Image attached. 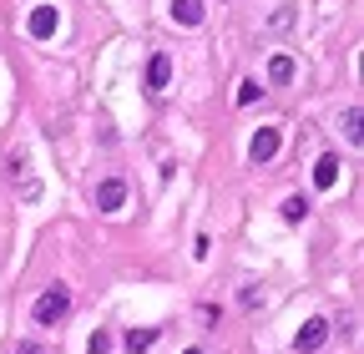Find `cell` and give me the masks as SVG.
Here are the masks:
<instances>
[{
    "label": "cell",
    "mask_w": 364,
    "mask_h": 354,
    "mask_svg": "<svg viewBox=\"0 0 364 354\" xmlns=\"http://www.w3.org/2000/svg\"><path fill=\"white\" fill-rule=\"evenodd\" d=\"M66 314H71V294H66V284H51V289L36 299V309H31L36 324H61Z\"/></svg>",
    "instance_id": "cell-1"
},
{
    "label": "cell",
    "mask_w": 364,
    "mask_h": 354,
    "mask_svg": "<svg viewBox=\"0 0 364 354\" xmlns=\"http://www.w3.org/2000/svg\"><path fill=\"white\" fill-rule=\"evenodd\" d=\"M329 344V319H309L299 334H294V349L299 354H314V349H324Z\"/></svg>",
    "instance_id": "cell-2"
},
{
    "label": "cell",
    "mask_w": 364,
    "mask_h": 354,
    "mask_svg": "<svg viewBox=\"0 0 364 354\" xmlns=\"http://www.w3.org/2000/svg\"><path fill=\"white\" fill-rule=\"evenodd\" d=\"M122 203H127V183L122 177H102L97 183V208L102 213H122Z\"/></svg>",
    "instance_id": "cell-3"
},
{
    "label": "cell",
    "mask_w": 364,
    "mask_h": 354,
    "mask_svg": "<svg viewBox=\"0 0 364 354\" xmlns=\"http://www.w3.org/2000/svg\"><path fill=\"white\" fill-rule=\"evenodd\" d=\"M248 157L253 162H273V157H279V127H258V137L248 142Z\"/></svg>",
    "instance_id": "cell-4"
},
{
    "label": "cell",
    "mask_w": 364,
    "mask_h": 354,
    "mask_svg": "<svg viewBox=\"0 0 364 354\" xmlns=\"http://www.w3.org/2000/svg\"><path fill=\"white\" fill-rule=\"evenodd\" d=\"M26 31H31V41H51L56 36V6H36L31 21H26Z\"/></svg>",
    "instance_id": "cell-5"
},
{
    "label": "cell",
    "mask_w": 364,
    "mask_h": 354,
    "mask_svg": "<svg viewBox=\"0 0 364 354\" xmlns=\"http://www.w3.org/2000/svg\"><path fill=\"white\" fill-rule=\"evenodd\" d=\"M167 81H172V56H162V51H157V56L147 61V92H152V97H162V92H167Z\"/></svg>",
    "instance_id": "cell-6"
},
{
    "label": "cell",
    "mask_w": 364,
    "mask_h": 354,
    "mask_svg": "<svg viewBox=\"0 0 364 354\" xmlns=\"http://www.w3.org/2000/svg\"><path fill=\"white\" fill-rule=\"evenodd\" d=\"M334 183H339V157H334V152H324V157L314 162V188H318V193H329Z\"/></svg>",
    "instance_id": "cell-7"
},
{
    "label": "cell",
    "mask_w": 364,
    "mask_h": 354,
    "mask_svg": "<svg viewBox=\"0 0 364 354\" xmlns=\"http://www.w3.org/2000/svg\"><path fill=\"white\" fill-rule=\"evenodd\" d=\"M167 11H172L177 26H203V16H208V11H203V0H172Z\"/></svg>",
    "instance_id": "cell-8"
},
{
    "label": "cell",
    "mask_w": 364,
    "mask_h": 354,
    "mask_svg": "<svg viewBox=\"0 0 364 354\" xmlns=\"http://www.w3.org/2000/svg\"><path fill=\"white\" fill-rule=\"evenodd\" d=\"M157 339H162V329H132L127 334V354H147Z\"/></svg>",
    "instance_id": "cell-9"
},
{
    "label": "cell",
    "mask_w": 364,
    "mask_h": 354,
    "mask_svg": "<svg viewBox=\"0 0 364 354\" xmlns=\"http://www.w3.org/2000/svg\"><path fill=\"white\" fill-rule=\"evenodd\" d=\"M268 81L289 86V81H294V56H273V61H268Z\"/></svg>",
    "instance_id": "cell-10"
},
{
    "label": "cell",
    "mask_w": 364,
    "mask_h": 354,
    "mask_svg": "<svg viewBox=\"0 0 364 354\" xmlns=\"http://www.w3.org/2000/svg\"><path fill=\"white\" fill-rule=\"evenodd\" d=\"M279 213L289 218V223H304V218H309V198H299V193H294V198H284V208H279Z\"/></svg>",
    "instance_id": "cell-11"
},
{
    "label": "cell",
    "mask_w": 364,
    "mask_h": 354,
    "mask_svg": "<svg viewBox=\"0 0 364 354\" xmlns=\"http://www.w3.org/2000/svg\"><path fill=\"white\" fill-rule=\"evenodd\" d=\"M339 132H344L349 142H359V107H344L339 112Z\"/></svg>",
    "instance_id": "cell-12"
},
{
    "label": "cell",
    "mask_w": 364,
    "mask_h": 354,
    "mask_svg": "<svg viewBox=\"0 0 364 354\" xmlns=\"http://www.w3.org/2000/svg\"><path fill=\"white\" fill-rule=\"evenodd\" d=\"M258 97H263V86H258V81H238V107H253Z\"/></svg>",
    "instance_id": "cell-13"
},
{
    "label": "cell",
    "mask_w": 364,
    "mask_h": 354,
    "mask_svg": "<svg viewBox=\"0 0 364 354\" xmlns=\"http://www.w3.org/2000/svg\"><path fill=\"white\" fill-rule=\"evenodd\" d=\"M86 354H112V334H107V329H97V334L86 339Z\"/></svg>",
    "instance_id": "cell-14"
},
{
    "label": "cell",
    "mask_w": 364,
    "mask_h": 354,
    "mask_svg": "<svg viewBox=\"0 0 364 354\" xmlns=\"http://www.w3.org/2000/svg\"><path fill=\"white\" fill-rule=\"evenodd\" d=\"M268 26H273V31H289V26H294V11H289V6H284V11H273Z\"/></svg>",
    "instance_id": "cell-15"
},
{
    "label": "cell",
    "mask_w": 364,
    "mask_h": 354,
    "mask_svg": "<svg viewBox=\"0 0 364 354\" xmlns=\"http://www.w3.org/2000/svg\"><path fill=\"white\" fill-rule=\"evenodd\" d=\"M16 354H46V344H36V339H26V344H16Z\"/></svg>",
    "instance_id": "cell-16"
},
{
    "label": "cell",
    "mask_w": 364,
    "mask_h": 354,
    "mask_svg": "<svg viewBox=\"0 0 364 354\" xmlns=\"http://www.w3.org/2000/svg\"><path fill=\"white\" fill-rule=\"evenodd\" d=\"M188 354H203V349H188Z\"/></svg>",
    "instance_id": "cell-17"
}]
</instances>
